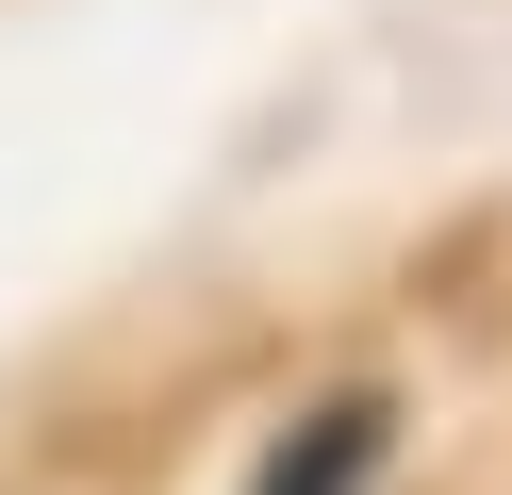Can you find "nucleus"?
<instances>
[{
	"label": "nucleus",
	"instance_id": "nucleus-1",
	"mask_svg": "<svg viewBox=\"0 0 512 495\" xmlns=\"http://www.w3.org/2000/svg\"><path fill=\"white\" fill-rule=\"evenodd\" d=\"M380 462H397V396L364 380V396H314V413L265 446V479H248V495H364Z\"/></svg>",
	"mask_w": 512,
	"mask_h": 495
}]
</instances>
